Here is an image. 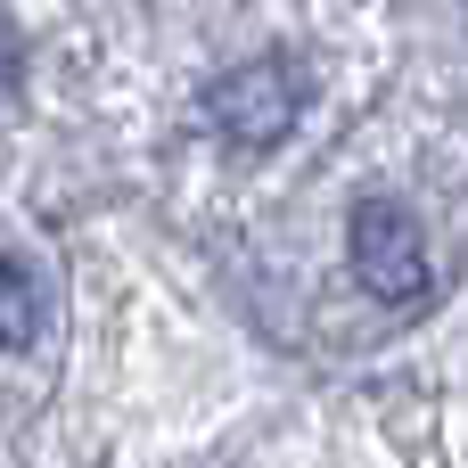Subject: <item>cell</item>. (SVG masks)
<instances>
[{"label":"cell","mask_w":468,"mask_h":468,"mask_svg":"<svg viewBox=\"0 0 468 468\" xmlns=\"http://www.w3.org/2000/svg\"><path fill=\"white\" fill-rule=\"evenodd\" d=\"M8 90H16V41L0 33V99H8Z\"/></svg>","instance_id":"cell-4"},{"label":"cell","mask_w":468,"mask_h":468,"mask_svg":"<svg viewBox=\"0 0 468 468\" xmlns=\"http://www.w3.org/2000/svg\"><path fill=\"white\" fill-rule=\"evenodd\" d=\"M346 255H354V280L378 296V304H420L436 263H428V230L403 197H362L346 214Z\"/></svg>","instance_id":"cell-2"},{"label":"cell","mask_w":468,"mask_h":468,"mask_svg":"<svg viewBox=\"0 0 468 468\" xmlns=\"http://www.w3.org/2000/svg\"><path fill=\"white\" fill-rule=\"evenodd\" d=\"M304 66L288 58V49H263V58H239V66H222L214 82H206V115H214V132L230 140V148H280L288 132H296V115H304Z\"/></svg>","instance_id":"cell-1"},{"label":"cell","mask_w":468,"mask_h":468,"mask_svg":"<svg viewBox=\"0 0 468 468\" xmlns=\"http://www.w3.org/2000/svg\"><path fill=\"white\" fill-rule=\"evenodd\" d=\"M33 321H41V296H33V280L0 255V354L33 346Z\"/></svg>","instance_id":"cell-3"}]
</instances>
